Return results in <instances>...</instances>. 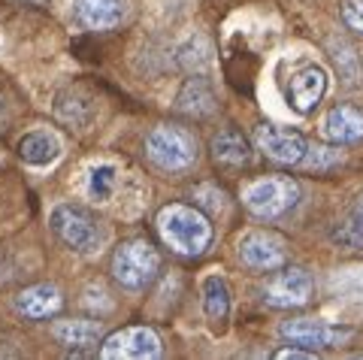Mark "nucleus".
Here are the masks:
<instances>
[{
	"label": "nucleus",
	"instance_id": "obj_1",
	"mask_svg": "<svg viewBox=\"0 0 363 360\" xmlns=\"http://www.w3.org/2000/svg\"><path fill=\"white\" fill-rule=\"evenodd\" d=\"M157 233L169 252L182 257H200L212 245V221L200 206L169 203L157 212Z\"/></svg>",
	"mask_w": 363,
	"mask_h": 360
},
{
	"label": "nucleus",
	"instance_id": "obj_2",
	"mask_svg": "<svg viewBox=\"0 0 363 360\" xmlns=\"http://www.w3.org/2000/svg\"><path fill=\"white\" fill-rule=\"evenodd\" d=\"M145 157H149L161 173L182 176L197 167L200 142L194 133L179 128V125H157L149 137H145Z\"/></svg>",
	"mask_w": 363,
	"mask_h": 360
},
{
	"label": "nucleus",
	"instance_id": "obj_3",
	"mask_svg": "<svg viewBox=\"0 0 363 360\" xmlns=\"http://www.w3.org/2000/svg\"><path fill=\"white\" fill-rule=\"evenodd\" d=\"M52 230L55 236L76 254H97L106 245V227L94 212L79 203H58L52 212Z\"/></svg>",
	"mask_w": 363,
	"mask_h": 360
},
{
	"label": "nucleus",
	"instance_id": "obj_4",
	"mask_svg": "<svg viewBox=\"0 0 363 360\" xmlns=\"http://www.w3.org/2000/svg\"><path fill=\"white\" fill-rule=\"evenodd\" d=\"M300 185L291 176H264L242 188V206L260 221H276L297 206Z\"/></svg>",
	"mask_w": 363,
	"mask_h": 360
},
{
	"label": "nucleus",
	"instance_id": "obj_5",
	"mask_svg": "<svg viewBox=\"0 0 363 360\" xmlns=\"http://www.w3.org/2000/svg\"><path fill=\"white\" fill-rule=\"evenodd\" d=\"M109 269H112V279H116L121 288L143 291L161 273V254L145 240H124L118 249L112 252Z\"/></svg>",
	"mask_w": 363,
	"mask_h": 360
},
{
	"label": "nucleus",
	"instance_id": "obj_6",
	"mask_svg": "<svg viewBox=\"0 0 363 360\" xmlns=\"http://www.w3.org/2000/svg\"><path fill=\"white\" fill-rule=\"evenodd\" d=\"M260 297L272 309H303L315 297V282L300 266H281V273L267 279V285L260 288Z\"/></svg>",
	"mask_w": 363,
	"mask_h": 360
},
{
	"label": "nucleus",
	"instance_id": "obj_7",
	"mask_svg": "<svg viewBox=\"0 0 363 360\" xmlns=\"http://www.w3.org/2000/svg\"><path fill=\"white\" fill-rule=\"evenodd\" d=\"M164 345H161V336H157L152 327H124L104 336L100 342V357L106 360H152V357H161Z\"/></svg>",
	"mask_w": 363,
	"mask_h": 360
},
{
	"label": "nucleus",
	"instance_id": "obj_8",
	"mask_svg": "<svg viewBox=\"0 0 363 360\" xmlns=\"http://www.w3.org/2000/svg\"><path fill=\"white\" fill-rule=\"evenodd\" d=\"M252 142L260 154L269 157V161L279 164V167L300 164L306 149H309L303 140V133L291 130V128H279V125H257L252 133Z\"/></svg>",
	"mask_w": 363,
	"mask_h": 360
},
{
	"label": "nucleus",
	"instance_id": "obj_9",
	"mask_svg": "<svg viewBox=\"0 0 363 360\" xmlns=\"http://www.w3.org/2000/svg\"><path fill=\"white\" fill-rule=\"evenodd\" d=\"M240 261L255 269V273H276L288 264V242L285 236L272 230H255L242 236L240 242Z\"/></svg>",
	"mask_w": 363,
	"mask_h": 360
},
{
	"label": "nucleus",
	"instance_id": "obj_10",
	"mask_svg": "<svg viewBox=\"0 0 363 360\" xmlns=\"http://www.w3.org/2000/svg\"><path fill=\"white\" fill-rule=\"evenodd\" d=\"M281 339H288L291 345H300V348H309V351H318V348H336V345H345L354 330L348 327H330L324 321H315V318H294L285 321L279 327Z\"/></svg>",
	"mask_w": 363,
	"mask_h": 360
},
{
	"label": "nucleus",
	"instance_id": "obj_11",
	"mask_svg": "<svg viewBox=\"0 0 363 360\" xmlns=\"http://www.w3.org/2000/svg\"><path fill=\"white\" fill-rule=\"evenodd\" d=\"M327 91V73L318 64H306L303 70H297L288 82V103L294 112L309 116V112L321 103V97Z\"/></svg>",
	"mask_w": 363,
	"mask_h": 360
},
{
	"label": "nucleus",
	"instance_id": "obj_12",
	"mask_svg": "<svg viewBox=\"0 0 363 360\" xmlns=\"http://www.w3.org/2000/svg\"><path fill=\"white\" fill-rule=\"evenodd\" d=\"M55 342L64 345L73 354H85L91 348H97L104 342V321H91V318H64L52 324Z\"/></svg>",
	"mask_w": 363,
	"mask_h": 360
},
{
	"label": "nucleus",
	"instance_id": "obj_13",
	"mask_svg": "<svg viewBox=\"0 0 363 360\" xmlns=\"http://www.w3.org/2000/svg\"><path fill=\"white\" fill-rule=\"evenodd\" d=\"M13 306L28 321H49L64 309V297L55 285H30L25 291H18Z\"/></svg>",
	"mask_w": 363,
	"mask_h": 360
},
{
	"label": "nucleus",
	"instance_id": "obj_14",
	"mask_svg": "<svg viewBox=\"0 0 363 360\" xmlns=\"http://www.w3.org/2000/svg\"><path fill=\"white\" fill-rule=\"evenodd\" d=\"M73 13L88 30H112L128 13V0H76Z\"/></svg>",
	"mask_w": 363,
	"mask_h": 360
},
{
	"label": "nucleus",
	"instance_id": "obj_15",
	"mask_svg": "<svg viewBox=\"0 0 363 360\" xmlns=\"http://www.w3.org/2000/svg\"><path fill=\"white\" fill-rule=\"evenodd\" d=\"M327 140L336 145H351L363 140V109L351 103H336L324 118Z\"/></svg>",
	"mask_w": 363,
	"mask_h": 360
},
{
	"label": "nucleus",
	"instance_id": "obj_16",
	"mask_svg": "<svg viewBox=\"0 0 363 360\" xmlns=\"http://www.w3.org/2000/svg\"><path fill=\"white\" fill-rule=\"evenodd\" d=\"M176 109L188 118H209L212 112L218 109V103H215V94L206 85V79H200V76L188 79L185 88H182L176 97Z\"/></svg>",
	"mask_w": 363,
	"mask_h": 360
},
{
	"label": "nucleus",
	"instance_id": "obj_17",
	"mask_svg": "<svg viewBox=\"0 0 363 360\" xmlns=\"http://www.w3.org/2000/svg\"><path fill=\"white\" fill-rule=\"evenodd\" d=\"M209 149H212L215 164H224V167H245L252 161V145L233 128H224L221 133H215Z\"/></svg>",
	"mask_w": 363,
	"mask_h": 360
},
{
	"label": "nucleus",
	"instance_id": "obj_18",
	"mask_svg": "<svg viewBox=\"0 0 363 360\" xmlns=\"http://www.w3.org/2000/svg\"><path fill=\"white\" fill-rule=\"evenodd\" d=\"M55 116H58L64 125L85 130L91 125V118H94V106H91V100L82 91L67 88V91H61L58 100H55Z\"/></svg>",
	"mask_w": 363,
	"mask_h": 360
},
{
	"label": "nucleus",
	"instance_id": "obj_19",
	"mask_svg": "<svg viewBox=\"0 0 363 360\" xmlns=\"http://www.w3.org/2000/svg\"><path fill=\"white\" fill-rule=\"evenodd\" d=\"M203 312L215 327L227 321V315H230V288H227L224 279L209 276L203 282Z\"/></svg>",
	"mask_w": 363,
	"mask_h": 360
},
{
	"label": "nucleus",
	"instance_id": "obj_20",
	"mask_svg": "<svg viewBox=\"0 0 363 360\" xmlns=\"http://www.w3.org/2000/svg\"><path fill=\"white\" fill-rule=\"evenodd\" d=\"M18 154L33 167H45V164H52L55 157L61 154V145H58V140H55L52 133L37 130V133H28V137L18 142Z\"/></svg>",
	"mask_w": 363,
	"mask_h": 360
},
{
	"label": "nucleus",
	"instance_id": "obj_21",
	"mask_svg": "<svg viewBox=\"0 0 363 360\" xmlns=\"http://www.w3.org/2000/svg\"><path fill=\"white\" fill-rule=\"evenodd\" d=\"M330 242L345 252H363V209H351L330 227Z\"/></svg>",
	"mask_w": 363,
	"mask_h": 360
},
{
	"label": "nucleus",
	"instance_id": "obj_22",
	"mask_svg": "<svg viewBox=\"0 0 363 360\" xmlns=\"http://www.w3.org/2000/svg\"><path fill=\"white\" fill-rule=\"evenodd\" d=\"M209 55H212L209 43L203 37H194L188 46L179 49V67L188 73H194V76H203V70L209 67Z\"/></svg>",
	"mask_w": 363,
	"mask_h": 360
},
{
	"label": "nucleus",
	"instance_id": "obj_23",
	"mask_svg": "<svg viewBox=\"0 0 363 360\" xmlns=\"http://www.w3.org/2000/svg\"><path fill=\"white\" fill-rule=\"evenodd\" d=\"M118 182V170L112 164H100L88 176V197L91 200H109Z\"/></svg>",
	"mask_w": 363,
	"mask_h": 360
},
{
	"label": "nucleus",
	"instance_id": "obj_24",
	"mask_svg": "<svg viewBox=\"0 0 363 360\" xmlns=\"http://www.w3.org/2000/svg\"><path fill=\"white\" fill-rule=\"evenodd\" d=\"M306 170H315V173H324L330 170V167L342 164V154H339L336 149H327V145H315V149H306L303 161H300Z\"/></svg>",
	"mask_w": 363,
	"mask_h": 360
},
{
	"label": "nucleus",
	"instance_id": "obj_25",
	"mask_svg": "<svg viewBox=\"0 0 363 360\" xmlns=\"http://www.w3.org/2000/svg\"><path fill=\"white\" fill-rule=\"evenodd\" d=\"M224 200H227V194L218 185H197L194 188V206H200L203 212H221Z\"/></svg>",
	"mask_w": 363,
	"mask_h": 360
},
{
	"label": "nucleus",
	"instance_id": "obj_26",
	"mask_svg": "<svg viewBox=\"0 0 363 360\" xmlns=\"http://www.w3.org/2000/svg\"><path fill=\"white\" fill-rule=\"evenodd\" d=\"M342 21L348 30L363 37V0H342Z\"/></svg>",
	"mask_w": 363,
	"mask_h": 360
},
{
	"label": "nucleus",
	"instance_id": "obj_27",
	"mask_svg": "<svg viewBox=\"0 0 363 360\" xmlns=\"http://www.w3.org/2000/svg\"><path fill=\"white\" fill-rule=\"evenodd\" d=\"M276 357L279 360H288V357H294V360H312L315 357V351H309V348H281V351H276Z\"/></svg>",
	"mask_w": 363,
	"mask_h": 360
},
{
	"label": "nucleus",
	"instance_id": "obj_28",
	"mask_svg": "<svg viewBox=\"0 0 363 360\" xmlns=\"http://www.w3.org/2000/svg\"><path fill=\"white\" fill-rule=\"evenodd\" d=\"M357 209H363V194H360V197H357Z\"/></svg>",
	"mask_w": 363,
	"mask_h": 360
},
{
	"label": "nucleus",
	"instance_id": "obj_29",
	"mask_svg": "<svg viewBox=\"0 0 363 360\" xmlns=\"http://www.w3.org/2000/svg\"><path fill=\"white\" fill-rule=\"evenodd\" d=\"M28 4H45V0H28Z\"/></svg>",
	"mask_w": 363,
	"mask_h": 360
}]
</instances>
